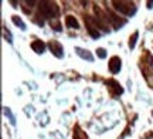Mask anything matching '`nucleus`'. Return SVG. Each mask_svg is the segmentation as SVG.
<instances>
[{"label":"nucleus","instance_id":"1","mask_svg":"<svg viewBox=\"0 0 153 139\" xmlns=\"http://www.w3.org/2000/svg\"><path fill=\"white\" fill-rule=\"evenodd\" d=\"M38 9H40V13L43 14L44 17H47V19H51V20H54L58 17V6L55 4V3H51V1H41L40 6H38Z\"/></svg>","mask_w":153,"mask_h":139},{"label":"nucleus","instance_id":"2","mask_svg":"<svg viewBox=\"0 0 153 139\" xmlns=\"http://www.w3.org/2000/svg\"><path fill=\"white\" fill-rule=\"evenodd\" d=\"M112 4H114V7L116 10L126 14V16H132L136 11V6H135V3H132V1H116L115 0V1H112Z\"/></svg>","mask_w":153,"mask_h":139},{"label":"nucleus","instance_id":"3","mask_svg":"<svg viewBox=\"0 0 153 139\" xmlns=\"http://www.w3.org/2000/svg\"><path fill=\"white\" fill-rule=\"evenodd\" d=\"M106 17H108V22H111L114 24V27H120V26H123L125 24V20H122L119 16H116L115 13H112L111 10L106 11Z\"/></svg>","mask_w":153,"mask_h":139},{"label":"nucleus","instance_id":"4","mask_svg":"<svg viewBox=\"0 0 153 139\" xmlns=\"http://www.w3.org/2000/svg\"><path fill=\"white\" fill-rule=\"evenodd\" d=\"M50 50H51V53L54 54L55 57H58V58H61V57L64 56V51H62V45L60 44V43H57V41H51L48 44Z\"/></svg>","mask_w":153,"mask_h":139},{"label":"nucleus","instance_id":"5","mask_svg":"<svg viewBox=\"0 0 153 139\" xmlns=\"http://www.w3.org/2000/svg\"><path fill=\"white\" fill-rule=\"evenodd\" d=\"M120 65H122V61H120L119 57H112V58L109 60V70H111V72H112V74L119 72Z\"/></svg>","mask_w":153,"mask_h":139},{"label":"nucleus","instance_id":"6","mask_svg":"<svg viewBox=\"0 0 153 139\" xmlns=\"http://www.w3.org/2000/svg\"><path fill=\"white\" fill-rule=\"evenodd\" d=\"M108 88L112 89V94L114 95H120L122 92H123V89H122V87H120L119 84L116 83V81H114V80H111V81H108Z\"/></svg>","mask_w":153,"mask_h":139},{"label":"nucleus","instance_id":"7","mask_svg":"<svg viewBox=\"0 0 153 139\" xmlns=\"http://www.w3.org/2000/svg\"><path fill=\"white\" fill-rule=\"evenodd\" d=\"M31 48H33L36 53L41 54V53H44V50H45V44H44L41 40H36V41L31 43Z\"/></svg>","mask_w":153,"mask_h":139},{"label":"nucleus","instance_id":"8","mask_svg":"<svg viewBox=\"0 0 153 139\" xmlns=\"http://www.w3.org/2000/svg\"><path fill=\"white\" fill-rule=\"evenodd\" d=\"M65 26L67 27H70V28H78L79 27V24H78V22H76V19L75 17H72V16H67L65 17Z\"/></svg>","mask_w":153,"mask_h":139},{"label":"nucleus","instance_id":"9","mask_svg":"<svg viewBox=\"0 0 153 139\" xmlns=\"http://www.w3.org/2000/svg\"><path fill=\"white\" fill-rule=\"evenodd\" d=\"M76 53H78L82 58H85V60H88V61H92V56H91L88 51L85 53V50H82V48H76Z\"/></svg>","mask_w":153,"mask_h":139},{"label":"nucleus","instance_id":"10","mask_svg":"<svg viewBox=\"0 0 153 139\" xmlns=\"http://www.w3.org/2000/svg\"><path fill=\"white\" fill-rule=\"evenodd\" d=\"M13 22H14V24L20 26V27H22V30H24V28H26V24L22 22V19H20L19 16H13Z\"/></svg>","mask_w":153,"mask_h":139},{"label":"nucleus","instance_id":"11","mask_svg":"<svg viewBox=\"0 0 153 139\" xmlns=\"http://www.w3.org/2000/svg\"><path fill=\"white\" fill-rule=\"evenodd\" d=\"M137 36H139V34H137V31H135V33H133V36L131 37V40H129V48H133V47H135V44H136Z\"/></svg>","mask_w":153,"mask_h":139},{"label":"nucleus","instance_id":"12","mask_svg":"<svg viewBox=\"0 0 153 139\" xmlns=\"http://www.w3.org/2000/svg\"><path fill=\"white\" fill-rule=\"evenodd\" d=\"M51 27H54V30H57V31H60V30H61V24H60V22H58L57 19H54V20H51Z\"/></svg>","mask_w":153,"mask_h":139},{"label":"nucleus","instance_id":"13","mask_svg":"<svg viewBox=\"0 0 153 139\" xmlns=\"http://www.w3.org/2000/svg\"><path fill=\"white\" fill-rule=\"evenodd\" d=\"M97 54L99 56V58H105V57H106V53H105L104 48H98V50H97Z\"/></svg>","mask_w":153,"mask_h":139}]
</instances>
